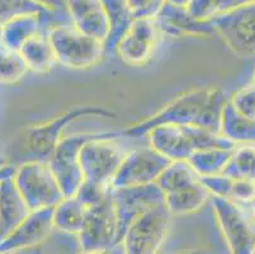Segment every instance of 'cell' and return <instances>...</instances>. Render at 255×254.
<instances>
[{
  "label": "cell",
  "mask_w": 255,
  "mask_h": 254,
  "mask_svg": "<svg viewBox=\"0 0 255 254\" xmlns=\"http://www.w3.org/2000/svg\"><path fill=\"white\" fill-rule=\"evenodd\" d=\"M220 134L235 145H255V121L240 115L229 101L222 109Z\"/></svg>",
  "instance_id": "21"
},
{
  "label": "cell",
  "mask_w": 255,
  "mask_h": 254,
  "mask_svg": "<svg viewBox=\"0 0 255 254\" xmlns=\"http://www.w3.org/2000/svg\"><path fill=\"white\" fill-rule=\"evenodd\" d=\"M150 146L171 162L187 160L197 150L211 148L235 149L221 134L198 126L161 125L147 132Z\"/></svg>",
  "instance_id": "3"
},
{
  "label": "cell",
  "mask_w": 255,
  "mask_h": 254,
  "mask_svg": "<svg viewBox=\"0 0 255 254\" xmlns=\"http://www.w3.org/2000/svg\"><path fill=\"white\" fill-rule=\"evenodd\" d=\"M17 171V164L15 163H9L8 158L0 154V182L4 179L13 178Z\"/></svg>",
  "instance_id": "37"
},
{
  "label": "cell",
  "mask_w": 255,
  "mask_h": 254,
  "mask_svg": "<svg viewBox=\"0 0 255 254\" xmlns=\"http://www.w3.org/2000/svg\"><path fill=\"white\" fill-rule=\"evenodd\" d=\"M199 182L205 186L206 190L215 197H225L230 199L231 187H233V179L224 174H213V176L199 177Z\"/></svg>",
  "instance_id": "32"
},
{
  "label": "cell",
  "mask_w": 255,
  "mask_h": 254,
  "mask_svg": "<svg viewBox=\"0 0 255 254\" xmlns=\"http://www.w3.org/2000/svg\"><path fill=\"white\" fill-rule=\"evenodd\" d=\"M102 3L106 8L110 24L108 37L104 41V51L106 55H115L118 42L125 36L135 18L132 17L126 0H102Z\"/></svg>",
  "instance_id": "22"
},
{
  "label": "cell",
  "mask_w": 255,
  "mask_h": 254,
  "mask_svg": "<svg viewBox=\"0 0 255 254\" xmlns=\"http://www.w3.org/2000/svg\"><path fill=\"white\" fill-rule=\"evenodd\" d=\"M118 223L112 191L101 204L88 207L83 230L78 239L82 251L106 252L116 247Z\"/></svg>",
  "instance_id": "12"
},
{
  "label": "cell",
  "mask_w": 255,
  "mask_h": 254,
  "mask_svg": "<svg viewBox=\"0 0 255 254\" xmlns=\"http://www.w3.org/2000/svg\"><path fill=\"white\" fill-rule=\"evenodd\" d=\"M27 71L28 67L18 51L9 50L4 46L0 47V84L17 83Z\"/></svg>",
  "instance_id": "28"
},
{
  "label": "cell",
  "mask_w": 255,
  "mask_h": 254,
  "mask_svg": "<svg viewBox=\"0 0 255 254\" xmlns=\"http://www.w3.org/2000/svg\"><path fill=\"white\" fill-rule=\"evenodd\" d=\"M187 9L198 20H210L216 15L213 0H192Z\"/></svg>",
  "instance_id": "35"
},
{
  "label": "cell",
  "mask_w": 255,
  "mask_h": 254,
  "mask_svg": "<svg viewBox=\"0 0 255 254\" xmlns=\"http://www.w3.org/2000/svg\"><path fill=\"white\" fill-rule=\"evenodd\" d=\"M87 210V207L79 201L75 196L64 197L53 207V229L68 233V234L79 235L84 227Z\"/></svg>",
  "instance_id": "23"
},
{
  "label": "cell",
  "mask_w": 255,
  "mask_h": 254,
  "mask_svg": "<svg viewBox=\"0 0 255 254\" xmlns=\"http://www.w3.org/2000/svg\"><path fill=\"white\" fill-rule=\"evenodd\" d=\"M66 9L78 31L104 43L110 24L102 0H66Z\"/></svg>",
  "instance_id": "17"
},
{
  "label": "cell",
  "mask_w": 255,
  "mask_h": 254,
  "mask_svg": "<svg viewBox=\"0 0 255 254\" xmlns=\"http://www.w3.org/2000/svg\"><path fill=\"white\" fill-rule=\"evenodd\" d=\"M211 197V193L205 188V186L199 182L194 185L185 187L175 192L166 193L165 205L171 215H187L202 209L207 200Z\"/></svg>",
  "instance_id": "24"
},
{
  "label": "cell",
  "mask_w": 255,
  "mask_h": 254,
  "mask_svg": "<svg viewBox=\"0 0 255 254\" xmlns=\"http://www.w3.org/2000/svg\"><path fill=\"white\" fill-rule=\"evenodd\" d=\"M161 36L154 18L133 19L125 36L118 42L115 55L127 65L138 66L151 59Z\"/></svg>",
  "instance_id": "14"
},
{
  "label": "cell",
  "mask_w": 255,
  "mask_h": 254,
  "mask_svg": "<svg viewBox=\"0 0 255 254\" xmlns=\"http://www.w3.org/2000/svg\"><path fill=\"white\" fill-rule=\"evenodd\" d=\"M171 163L154 148H141L126 154L117 173L111 182V188H124L155 183L164 169Z\"/></svg>",
  "instance_id": "13"
},
{
  "label": "cell",
  "mask_w": 255,
  "mask_h": 254,
  "mask_svg": "<svg viewBox=\"0 0 255 254\" xmlns=\"http://www.w3.org/2000/svg\"><path fill=\"white\" fill-rule=\"evenodd\" d=\"M53 207L31 211L19 227L0 242V253H14L45 242L53 229Z\"/></svg>",
  "instance_id": "15"
},
{
  "label": "cell",
  "mask_w": 255,
  "mask_h": 254,
  "mask_svg": "<svg viewBox=\"0 0 255 254\" xmlns=\"http://www.w3.org/2000/svg\"><path fill=\"white\" fill-rule=\"evenodd\" d=\"M0 29H1V28H0ZM1 46H3V43H1V38H0V47H1Z\"/></svg>",
  "instance_id": "43"
},
{
  "label": "cell",
  "mask_w": 255,
  "mask_h": 254,
  "mask_svg": "<svg viewBox=\"0 0 255 254\" xmlns=\"http://www.w3.org/2000/svg\"><path fill=\"white\" fill-rule=\"evenodd\" d=\"M213 213L231 254H254L255 223L231 199L212 196Z\"/></svg>",
  "instance_id": "8"
},
{
  "label": "cell",
  "mask_w": 255,
  "mask_h": 254,
  "mask_svg": "<svg viewBox=\"0 0 255 254\" xmlns=\"http://www.w3.org/2000/svg\"><path fill=\"white\" fill-rule=\"evenodd\" d=\"M165 1L175 6H180V8H188L192 0H165Z\"/></svg>",
  "instance_id": "39"
},
{
  "label": "cell",
  "mask_w": 255,
  "mask_h": 254,
  "mask_svg": "<svg viewBox=\"0 0 255 254\" xmlns=\"http://www.w3.org/2000/svg\"><path fill=\"white\" fill-rule=\"evenodd\" d=\"M47 32H41L37 36L32 37L18 51L22 55L29 71L36 74L48 73L57 62Z\"/></svg>",
  "instance_id": "20"
},
{
  "label": "cell",
  "mask_w": 255,
  "mask_h": 254,
  "mask_svg": "<svg viewBox=\"0 0 255 254\" xmlns=\"http://www.w3.org/2000/svg\"><path fill=\"white\" fill-rule=\"evenodd\" d=\"M36 3L41 4L45 8L53 11H68L66 9V0H34Z\"/></svg>",
  "instance_id": "38"
},
{
  "label": "cell",
  "mask_w": 255,
  "mask_h": 254,
  "mask_svg": "<svg viewBox=\"0 0 255 254\" xmlns=\"http://www.w3.org/2000/svg\"><path fill=\"white\" fill-rule=\"evenodd\" d=\"M50 10L34 0H0V28L14 18L31 13Z\"/></svg>",
  "instance_id": "29"
},
{
  "label": "cell",
  "mask_w": 255,
  "mask_h": 254,
  "mask_svg": "<svg viewBox=\"0 0 255 254\" xmlns=\"http://www.w3.org/2000/svg\"><path fill=\"white\" fill-rule=\"evenodd\" d=\"M254 254H255V251H254Z\"/></svg>",
  "instance_id": "47"
},
{
  "label": "cell",
  "mask_w": 255,
  "mask_h": 254,
  "mask_svg": "<svg viewBox=\"0 0 255 254\" xmlns=\"http://www.w3.org/2000/svg\"><path fill=\"white\" fill-rule=\"evenodd\" d=\"M221 174L231 179H247L255 182V145L248 144L234 149Z\"/></svg>",
  "instance_id": "27"
},
{
  "label": "cell",
  "mask_w": 255,
  "mask_h": 254,
  "mask_svg": "<svg viewBox=\"0 0 255 254\" xmlns=\"http://www.w3.org/2000/svg\"><path fill=\"white\" fill-rule=\"evenodd\" d=\"M107 117L116 118L117 113L99 106H80L64 112L53 120L37 123L27 129L23 136L22 150L18 155L19 163L24 162H50L57 144L62 139V132L74 121L82 117ZM18 163V164H19Z\"/></svg>",
  "instance_id": "2"
},
{
  "label": "cell",
  "mask_w": 255,
  "mask_h": 254,
  "mask_svg": "<svg viewBox=\"0 0 255 254\" xmlns=\"http://www.w3.org/2000/svg\"><path fill=\"white\" fill-rule=\"evenodd\" d=\"M78 254H110L108 251L106 252H88V251H80Z\"/></svg>",
  "instance_id": "41"
},
{
  "label": "cell",
  "mask_w": 255,
  "mask_h": 254,
  "mask_svg": "<svg viewBox=\"0 0 255 254\" xmlns=\"http://www.w3.org/2000/svg\"><path fill=\"white\" fill-rule=\"evenodd\" d=\"M253 218H254V223H255V201H254V205H253Z\"/></svg>",
  "instance_id": "42"
},
{
  "label": "cell",
  "mask_w": 255,
  "mask_h": 254,
  "mask_svg": "<svg viewBox=\"0 0 255 254\" xmlns=\"http://www.w3.org/2000/svg\"><path fill=\"white\" fill-rule=\"evenodd\" d=\"M31 210L18 191L14 179L0 182V242L14 232Z\"/></svg>",
  "instance_id": "19"
},
{
  "label": "cell",
  "mask_w": 255,
  "mask_h": 254,
  "mask_svg": "<svg viewBox=\"0 0 255 254\" xmlns=\"http://www.w3.org/2000/svg\"><path fill=\"white\" fill-rule=\"evenodd\" d=\"M225 94L220 88H198L174 98L151 117L136 122L121 131V136L137 137L161 125L198 126L219 132Z\"/></svg>",
  "instance_id": "1"
},
{
  "label": "cell",
  "mask_w": 255,
  "mask_h": 254,
  "mask_svg": "<svg viewBox=\"0 0 255 254\" xmlns=\"http://www.w3.org/2000/svg\"><path fill=\"white\" fill-rule=\"evenodd\" d=\"M234 149L211 148L197 150L188 158V164L193 168L198 177L213 176L221 173L226 163L230 159Z\"/></svg>",
  "instance_id": "25"
},
{
  "label": "cell",
  "mask_w": 255,
  "mask_h": 254,
  "mask_svg": "<svg viewBox=\"0 0 255 254\" xmlns=\"http://www.w3.org/2000/svg\"><path fill=\"white\" fill-rule=\"evenodd\" d=\"M57 11L46 10L42 13L24 14L20 17L5 23L0 29V38L4 47L13 51H19L20 47L32 37L41 32L48 31L51 23V15Z\"/></svg>",
  "instance_id": "18"
},
{
  "label": "cell",
  "mask_w": 255,
  "mask_h": 254,
  "mask_svg": "<svg viewBox=\"0 0 255 254\" xmlns=\"http://www.w3.org/2000/svg\"><path fill=\"white\" fill-rule=\"evenodd\" d=\"M210 22L234 53L240 57L255 56V4L216 14Z\"/></svg>",
  "instance_id": "11"
},
{
  "label": "cell",
  "mask_w": 255,
  "mask_h": 254,
  "mask_svg": "<svg viewBox=\"0 0 255 254\" xmlns=\"http://www.w3.org/2000/svg\"><path fill=\"white\" fill-rule=\"evenodd\" d=\"M253 83H254V84H255V73H254V81H253Z\"/></svg>",
  "instance_id": "44"
},
{
  "label": "cell",
  "mask_w": 255,
  "mask_h": 254,
  "mask_svg": "<svg viewBox=\"0 0 255 254\" xmlns=\"http://www.w3.org/2000/svg\"><path fill=\"white\" fill-rule=\"evenodd\" d=\"M37 254H43V253H41V252H38V253H37Z\"/></svg>",
  "instance_id": "46"
},
{
  "label": "cell",
  "mask_w": 255,
  "mask_h": 254,
  "mask_svg": "<svg viewBox=\"0 0 255 254\" xmlns=\"http://www.w3.org/2000/svg\"><path fill=\"white\" fill-rule=\"evenodd\" d=\"M177 254H212L207 251H202V249H197V251H191V252H182V253Z\"/></svg>",
  "instance_id": "40"
},
{
  "label": "cell",
  "mask_w": 255,
  "mask_h": 254,
  "mask_svg": "<svg viewBox=\"0 0 255 254\" xmlns=\"http://www.w3.org/2000/svg\"><path fill=\"white\" fill-rule=\"evenodd\" d=\"M198 179L199 177L193 171V168L188 164L187 160H175L164 169L156 183L164 195H166L189 187L198 182Z\"/></svg>",
  "instance_id": "26"
},
{
  "label": "cell",
  "mask_w": 255,
  "mask_h": 254,
  "mask_svg": "<svg viewBox=\"0 0 255 254\" xmlns=\"http://www.w3.org/2000/svg\"><path fill=\"white\" fill-rule=\"evenodd\" d=\"M161 34L169 37L213 36L216 34L210 20H198L187 8L164 3L154 18Z\"/></svg>",
  "instance_id": "16"
},
{
  "label": "cell",
  "mask_w": 255,
  "mask_h": 254,
  "mask_svg": "<svg viewBox=\"0 0 255 254\" xmlns=\"http://www.w3.org/2000/svg\"><path fill=\"white\" fill-rule=\"evenodd\" d=\"M171 218L163 202L136 219L121 243L124 254H157L170 229Z\"/></svg>",
  "instance_id": "7"
},
{
  "label": "cell",
  "mask_w": 255,
  "mask_h": 254,
  "mask_svg": "<svg viewBox=\"0 0 255 254\" xmlns=\"http://www.w3.org/2000/svg\"><path fill=\"white\" fill-rule=\"evenodd\" d=\"M126 3L132 17L138 19V18L156 17L165 0H126Z\"/></svg>",
  "instance_id": "33"
},
{
  "label": "cell",
  "mask_w": 255,
  "mask_h": 254,
  "mask_svg": "<svg viewBox=\"0 0 255 254\" xmlns=\"http://www.w3.org/2000/svg\"><path fill=\"white\" fill-rule=\"evenodd\" d=\"M111 191H112L111 186L97 185V183H93V182L84 179L74 196L88 209V207L101 204L107 196L110 195Z\"/></svg>",
  "instance_id": "30"
},
{
  "label": "cell",
  "mask_w": 255,
  "mask_h": 254,
  "mask_svg": "<svg viewBox=\"0 0 255 254\" xmlns=\"http://www.w3.org/2000/svg\"><path fill=\"white\" fill-rule=\"evenodd\" d=\"M112 197L118 223L116 246L122 243L125 234L136 219L152 207L165 202V195L156 182L142 186L112 188Z\"/></svg>",
  "instance_id": "10"
},
{
  "label": "cell",
  "mask_w": 255,
  "mask_h": 254,
  "mask_svg": "<svg viewBox=\"0 0 255 254\" xmlns=\"http://www.w3.org/2000/svg\"><path fill=\"white\" fill-rule=\"evenodd\" d=\"M13 179L31 211L55 207L64 199L48 163H19Z\"/></svg>",
  "instance_id": "5"
},
{
  "label": "cell",
  "mask_w": 255,
  "mask_h": 254,
  "mask_svg": "<svg viewBox=\"0 0 255 254\" xmlns=\"http://www.w3.org/2000/svg\"><path fill=\"white\" fill-rule=\"evenodd\" d=\"M101 132L94 134H75L62 137L53 151L48 165L56 178L64 197H70L76 193L84 181V174L80 165V150L89 140L96 139Z\"/></svg>",
  "instance_id": "9"
},
{
  "label": "cell",
  "mask_w": 255,
  "mask_h": 254,
  "mask_svg": "<svg viewBox=\"0 0 255 254\" xmlns=\"http://www.w3.org/2000/svg\"><path fill=\"white\" fill-rule=\"evenodd\" d=\"M47 33L57 62L69 69L92 67L106 55L103 42L82 33L73 23H55Z\"/></svg>",
  "instance_id": "4"
},
{
  "label": "cell",
  "mask_w": 255,
  "mask_h": 254,
  "mask_svg": "<svg viewBox=\"0 0 255 254\" xmlns=\"http://www.w3.org/2000/svg\"><path fill=\"white\" fill-rule=\"evenodd\" d=\"M230 103L240 115L255 121V84H249L234 93Z\"/></svg>",
  "instance_id": "31"
},
{
  "label": "cell",
  "mask_w": 255,
  "mask_h": 254,
  "mask_svg": "<svg viewBox=\"0 0 255 254\" xmlns=\"http://www.w3.org/2000/svg\"><path fill=\"white\" fill-rule=\"evenodd\" d=\"M0 254H11V253H0Z\"/></svg>",
  "instance_id": "45"
},
{
  "label": "cell",
  "mask_w": 255,
  "mask_h": 254,
  "mask_svg": "<svg viewBox=\"0 0 255 254\" xmlns=\"http://www.w3.org/2000/svg\"><path fill=\"white\" fill-rule=\"evenodd\" d=\"M121 137V131L101 132L98 137L89 140L80 150V165L85 181L97 185L111 186L126 154L113 141Z\"/></svg>",
  "instance_id": "6"
},
{
  "label": "cell",
  "mask_w": 255,
  "mask_h": 254,
  "mask_svg": "<svg viewBox=\"0 0 255 254\" xmlns=\"http://www.w3.org/2000/svg\"><path fill=\"white\" fill-rule=\"evenodd\" d=\"M216 14L226 13V11L235 10L247 5L255 4V0H213Z\"/></svg>",
  "instance_id": "36"
},
{
  "label": "cell",
  "mask_w": 255,
  "mask_h": 254,
  "mask_svg": "<svg viewBox=\"0 0 255 254\" xmlns=\"http://www.w3.org/2000/svg\"><path fill=\"white\" fill-rule=\"evenodd\" d=\"M230 199L236 202L255 201V182L247 179H233Z\"/></svg>",
  "instance_id": "34"
}]
</instances>
